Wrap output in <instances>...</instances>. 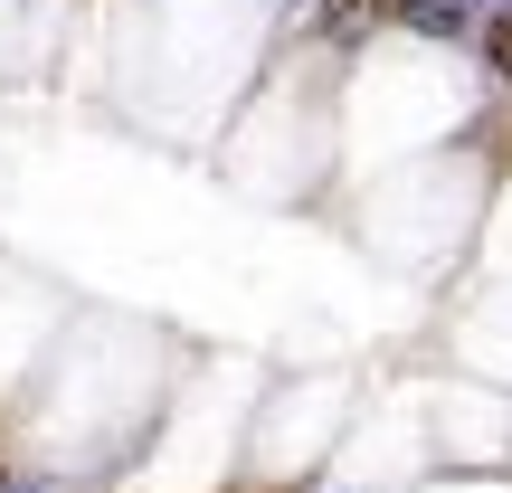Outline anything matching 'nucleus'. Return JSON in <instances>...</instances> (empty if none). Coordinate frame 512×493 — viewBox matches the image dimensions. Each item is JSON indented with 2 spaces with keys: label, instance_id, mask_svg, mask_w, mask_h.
<instances>
[{
  "label": "nucleus",
  "instance_id": "nucleus-2",
  "mask_svg": "<svg viewBox=\"0 0 512 493\" xmlns=\"http://www.w3.org/2000/svg\"><path fill=\"white\" fill-rule=\"evenodd\" d=\"M484 57H494V67L512 76V19H494V29H484Z\"/></svg>",
  "mask_w": 512,
  "mask_h": 493
},
{
  "label": "nucleus",
  "instance_id": "nucleus-3",
  "mask_svg": "<svg viewBox=\"0 0 512 493\" xmlns=\"http://www.w3.org/2000/svg\"><path fill=\"white\" fill-rule=\"evenodd\" d=\"M0 493H10V465H0Z\"/></svg>",
  "mask_w": 512,
  "mask_h": 493
},
{
  "label": "nucleus",
  "instance_id": "nucleus-1",
  "mask_svg": "<svg viewBox=\"0 0 512 493\" xmlns=\"http://www.w3.org/2000/svg\"><path fill=\"white\" fill-rule=\"evenodd\" d=\"M380 10L418 38H465V0H380Z\"/></svg>",
  "mask_w": 512,
  "mask_h": 493
}]
</instances>
